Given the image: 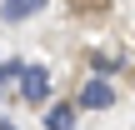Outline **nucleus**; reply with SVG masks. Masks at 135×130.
<instances>
[{"instance_id": "obj_1", "label": "nucleus", "mask_w": 135, "mask_h": 130, "mask_svg": "<svg viewBox=\"0 0 135 130\" xmlns=\"http://www.w3.org/2000/svg\"><path fill=\"white\" fill-rule=\"evenodd\" d=\"M45 90H50L45 65H25V70H20V95H25V105H40V100H45Z\"/></svg>"}, {"instance_id": "obj_2", "label": "nucleus", "mask_w": 135, "mask_h": 130, "mask_svg": "<svg viewBox=\"0 0 135 130\" xmlns=\"http://www.w3.org/2000/svg\"><path fill=\"white\" fill-rule=\"evenodd\" d=\"M75 105H85V110H110V105H115V90H110V80H90V85L75 95Z\"/></svg>"}, {"instance_id": "obj_3", "label": "nucleus", "mask_w": 135, "mask_h": 130, "mask_svg": "<svg viewBox=\"0 0 135 130\" xmlns=\"http://www.w3.org/2000/svg\"><path fill=\"white\" fill-rule=\"evenodd\" d=\"M40 10H45V0H5V5H0V15H5L10 25H20V20L40 15Z\"/></svg>"}, {"instance_id": "obj_4", "label": "nucleus", "mask_w": 135, "mask_h": 130, "mask_svg": "<svg viewBox=\"0 0 135 130\" xmlns=\"http://www.w3.org/2000/svg\"><path fill=\"white\" fill-rule=\"evenodd\" d=\"M75 120H80L75 105H50L45 110V130H75Z\"/></svg>"}, {"instance_id": "obj_5", "label": "nucleus", "mask_w": 135, "mask_h": 130, "mask_svg": "<svg viewBox=\"0 0 135 130\" xmlns=\"http://www.w3.org/2000/svg\"><path fill=\"white\" fill-rule=\"evenodd\" d=\"M105 5H110V0H70V10H75V15H100Z\"/></svg>"}, {"instance_id": "obj_6", "label": "nucleus", "mask_w": 135, "mask_h": 130, "mask_svg": "<svg viewBox=\"0 0 135 130\" xmlns=\"http://www.w3.org/2000/svg\"><path fill=\"white\" fill-rule=\"evenodd\" d=\"M20 70H25V65H20V60H10V65H0V90H5V85H10V80H20Z\"/></svg>"}, {"instance_id": "obj_7", "label": "nucleus", "mask_w": 135, "mask_h": 130, "mask_svg": "<svg viewBox=\"0 0 135 130\" xmlns=\"http://www.w3.org/2000/svg\"><path fill=\"white\" fill-rule=\"evenodd\" d=\"M0 130H15V125H10V120H0Z\"/></svg>"}]
</instances>
